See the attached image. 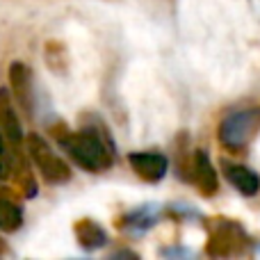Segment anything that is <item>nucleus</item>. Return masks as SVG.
Instances as JSON below:
<instances>
[{
    "label": "nucleus",
    "mask_w": 260,
    "mask_h": 260,
    "mask_svg": "<svg viewBox=\"0 0 260 260\" xmlns=\"http://www.w3.org/2000/svg\"><path fill=\"white\" fill-rule=\"evenodd\" d=\"M50 133L55 135L59 146L67 151V155L85 171L99 174V171H105L112 167L114 142L105 128L89 126L78 130V133H71L64 123H57L55 128H50Z\"/></svg>",
    "instance_id": "obj_1"
},
{
    "label": "nucleus",
    "mask_w": 260,
    "mask_h": 260,
    "mask_svg": "<svg viewBox=\"0 0 260 260\" xmlns=\"http://www.w3.org/2000/svg\"><path fill=\"white\" fill-rule=\"evenodd\" d=\"M260 128V108H247L231 112L219 123V142L231 151L244 148Z\"/></svg>",
    "instance_id": "obj_2"
},
{
    "label": "nucleus",
    "mask_w": 260,
    "mask_h": 260,
    "mask_svg": "<svg viewBox=\"0 0 260 260\" xmlns=\"http://www.w3.org/2000/svg\"><path fill=\"white\" fill-rule=\"evenodd\" d=\"M25 148L30 153V160L35 162V167L41 171L46 180L50 185H62L71 178V167L50 148V144L39 135H27L25 137Z\"/></svg>",
    "instance_id": "obj_3"
},
{
    "label": "nucleus",
    "mask_w": 260,
    "mask_h": 260,
    "mask_svg": "<svg viewBox=\"0 0 260 260\" xmlns=\"http://www.w3.org/2000/svg\"><path fill=\"white\" fill-rule=\"evenodd\" d=\"M9 91H12L14 101H16V108L23 114L30 117L32 110H35V96H32V73L30 69L23 62H12L9 64Z\"/></svg>",
    "instance_id": "obj_4"
},
{
    "label": "nucleus",
    "mask_w": 260,
    "mask_h": 260,
    "mask_svg": "<svg viewBox=\"0 0 260 260\" xmlns=\"http://www.w3.org/2000/svg\"><path fill=\"white\" fill-rule=\"evenodd\" d=\"M128 162L130 169L146 183H160L169 169V160L155 151H135L128 155Z\"/></svg>",
    "instance_id": "obj_5"
},
{
    "label": "nucleus",
    "mask_w": 260,
    "mask_h": 260,
    "mask_svg": "<svg viewBox=\"0 0 260 260\" xmlns=\"http://www.w3.org/2000/svg\"><path fill=\"white\" fill-rule=\"evenodd\" d=\"M0 128L5 133V139L14 148H21L25 144L21 119L16 114V101H14L12 91L5 89V87H0Z\"/></svg>",
    "instance_id": "obj_6"
},
{
    "label": "nucleus",
    "mask_w": 260,
    "mask_h": 260,
    "mask_svg": "<svg viewBox=\"0 0 260 260\" xmlns=\"http://www.w3.org/2000/svg\"><path fill=\"white\" fill-rule=\"evenodd\" d=\"M189 167H192L189 178H192V183L199 187V192L206 194V197H212V194L217 192V187H219V180H217V171L203 148H199V151L194 153Z\"/></svg>",
    "instance_id": "obj_7"
},
{
    "label": "nucleus",
    "mask_w": 260,
    "mask_h": 260,
    "mask_svg": "<svg viewBox=\"0 0 260 260\" xmlns=\"http://www.w3.org/2000/svg\"><path fill=\"white\" fill-rule=\"evenodd\" d=\"M221 167H224L226 180H229L240 194L253 197V194L260 192V178H258L256 171H251L244 165H233V162H226V160L221 162Z\"/></svg>",
    "instance_id": "obj_8"
},
{
    "label": "nucleus",
    "mask_w": 260,
    "mask_h": 260,
    "mask_svg": "<svg viewBox=\"0 0 260 260\" xmlns=\"http://www.w3.org/2000/svg\"><path fill=\"white\" fill-rule=\"evenodd\" d=\"M73 233H76V240L80 242L82 249H89V251H96V249L105 247L108 244V233L103 231V226L94 219H80L73 226Z\"/></svg>",
    "instance_id": "obj_9"
},
{
    "label": "nucleus",
    "mask_w": 260,
    "mask_h": 260,
    "mask_svg": "<svg viewBox=\"0 0 260 260\" xmlns=\"http://www.w3.org/2000/svg\"><path fill=\"white\" fill-rule=\"evenodd\" d=\"M21 224H23L21 208L14 201H9V199H0V229L12 233V231L21 229Z\"/></svg>",
    "instance_id": "obj_10"
},
{
    "label": "nucleus",
    "mask_w": 260,
    "mask_h": 260,
    "mask_svg": "<svg viewBox=\"0 0 260 260\" xmlns=\"http://www.w3.org/2000/svg\"><path fill=\"white\" fill-rule=\"evenodd\" d=\"M46 62H48L50 71L64 76L67 73V48L59 41H48L46 44Z\"/></svg>",
    "instance_id": "obj_11"
},
{
    "label": "nucleus",
    "mask_w": 260,
    "mask_h": 260,
    "mask_svg": "<svg viewBox=\"0 0 260 260\" xmlns=\"http://www.w3.org/2000/svg\"><path fill=\"white\" fill-rule=\"evenodd\" d=\"M14 180H16V187L21 189V194H23V197H25V199L37 197V192H39V187H37L35 174H32V169L25 165V162H21V165H18V169L14 171Z\"/></svg>",
    "instance_id": "obj_12"
},
{
    "label": "nucleus",
    "mask_w": 260,
    "mask_h": 260,
    "mask_svg": "<svg viewBox=\"0 0 260 260\" xmlns=\"http://www.w3.org/2000/svg\"><path fill=\"white\" fill-rule=\"evenodd\" d=\"M5 142H7V139H5V133H3V128H0V155H5Z\"/></svg>",
    "instance_id": "obj_13"
},
{
    "label": "nucleus",
    "mask_w": 260,
    "mask_h": 260,
    "mask_svg": "<svg viewBox=\"0 0 260 260\" xmlns=\"http://www.w3.org/2000/svg\"><path fill=\"white\" fill-rule=\"evenodd\" d=\"M5 253H9V247H7V242L0 238V256H5Z\"/></svg>",
    "instance_id": "obj_14"
}]
</instances>
